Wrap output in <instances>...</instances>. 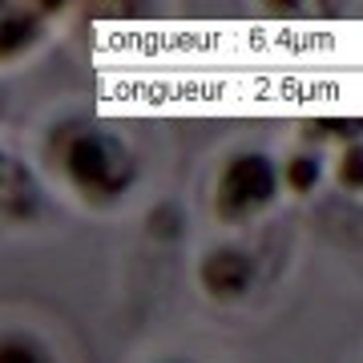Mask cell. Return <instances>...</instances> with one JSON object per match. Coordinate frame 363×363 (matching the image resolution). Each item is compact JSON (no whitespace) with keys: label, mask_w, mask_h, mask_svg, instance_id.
Segmentation results:
<instances>
[{"label":"cell","mask_w":363,"mask_h":363,"mask_svg":"<svg viewBox=\"0 0 363 363\" xmlns=\"http://www.w3.org/2000/svg\"><path fill=\"white\" fill-rule=\"evenodd\" d=\"M279 190V174L262 154H242L222 169L218 178V214L238 222L242 214L259 210L262 202H271Z\"/></svg>","instance_id":"6da1fadb"},{"label":"cell","mask_w":363,"mask_h":363,"mask_svg":"<svg viewBox=\"0 0 363 363\" xmlns=\"http://www.w3.org/2000/svg\"><path fill=\"white\" fill-rule=\"evenodd\" d=\"M69 174L93 194H117L130 182V157L117 142L89 133L69 145Z\"/></svg>","instance_id":"7a4b0ae2"},{"label":"cell","mask_w":363,"mask_h":363,"mask_svg":"<svg viewBox=\"0 0 363 363\" xmlns=\"http://www.w3.org/2000/svg\"><path fill=\"white\" fill-rule=\"evenodd\" d=\"M65 0H0V57L28 49Z\"/></svg>","instance_id":"3957f363"},{"label":"cell","mask_w":363,"mask_h":363,"mask_svg":"<svg viewBox=\"0 0 363 363\" xmlns=\"http://www.w3.org/2000/svg\"><path fill=\"white\" fill-rule=\"evenodd\" d=\"M250 274H255L250 259L242 255V250H230V247L214 250V255L202 262V283H206L210 295H218V298L242 295V291L250 286Z\"/></svg>","instance_id":"277c9868"},{"label":"cell","mask_w":363,"mask_h":363,"mask_svg":"<svg viewBox=\"0 0 363 363\" xmlns=\"http://www.w3.org/2000/svg\"><path fill=\"white\" fill-rule=\"evenodd\" d=\"M315 182H319V162H315V157H295V162H286V186H295L298 194L311 190Z\"/></svg>","instance_id":"5b68a950"},{"label":"cell","mask_w":363,"mask_h":363,"mask_svg":"<svg viewBox=\"0 0 363 363\" xmlns=\"http://www.w3.org/2000/svg\"><path fill=\"white\" fill-rule=\"evenodd\" d=\"M339 182L351 190H363V145H351L339 162Z\"/></svg>","instance_id":"8992f818"},{"label":"cell","mask_w":363,"mask_h":363,"mask_svg":"<svg viewBox=\"0 0 363 363\" xmlns=\"http://www.w3.org/2000/svg\"><path fill=\"white\" fill-rule=\"evenodd\" d=\"M267 4H271V9H295L298 0H267Z\"/></svg>","instance_id":"52a82bcc"}]
</instances>
